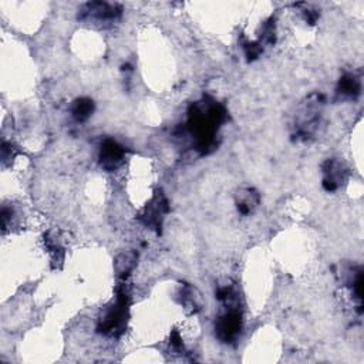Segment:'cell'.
<instances>
[{
    "label": "cell",
    "mask_w": 364,
    "mask_h": 364,
    "mask_svg": "<svg viewBox=\"0 0 364 364\" xmlns=\"http://www.w3.org/2000/svg\"><path fill=\"white\" fill-rule=\"evenodd\" d=\"M226 117L225 108L215 102H199L191 108L188 127L196 140V150L208 154L216 148V131Z\"/></svg>",
    "instance_id": "1"
},
{
    "label": "cell",
    "mask_w": 364,
    "mask_h": 364,
    "mask_svg": "<svg viewBox=\"0 0 364 364\" xmlns=\"http://www.w3.org/2000/svg\"><path fill=\"white\" fill-rule=\"evenodd\" d=\"M129 293L126 286H119L117 292L115 305L107 312L104 319L98 324V331L105 336H119L123 333L127 322Z\"/></svg>",
    "instance_id": "2"
},
{
    "label": "cell",
    "mask_w": 364,
    "mask_h": 364,
    "mask_svg": "<svg viewBox=\"0 0 364 364\" xmlns=\"http://www.w3.org/2000/svg\"><path fill=\"white\" fill-rule=\"evenodd\" d=\"M216 336L223 343H232L242 330V315L239 309H228L215 324Z\"/></svg>",
    "instance_id": "3"
},
{
    "label": "cell",
    "mask_w": 364,
    "mask_h": 364,
    "mask_svg": "<svg viewBox=\"0 0 364 364\" xmlns=\"http://www.w3.org/2000/svg\"><path fill=\"white\" fill-rule=\"evenodd\" d=\"M121 15V6L112 5V4H102V2H93L87 4L81 12L80 19L81 20H94L98 23L105 22H114Z\"/></svg>",
    "instance_id": "4"
},
{
    "label": "cell",
    "mask_w": 364,
    "mask_h": 364,
    "mask_svg": "<svg viewBox=\"0 0 364 364\" xmlns=\"http://www.w3.org/2000/svg\"><path fill=\"white\" fill-rule=\"evenodd\" d=\"M167 212H168V202L161 192H157L155 196L150 201V204L143 209L140 219L144 225L150 226L151 229L160 230Z\"/></svg>",
    "instance_id": "5"
},
{
    "label": "cell",
    "mask_w": 364,
    "mask_h": 364,
    "mask_svg": "<svg viewBox=\"0 0 364 364\" xmlns=\"http://www.w3.org/2000/svg\"><path fill=\"white\" fill-rule=\"evenodd\" d=\"M323 188L329 192L336 191L347 178V170L337 160H327L323 167Z\"/></svg>",
    "instance_id": "6"
},
{
    "label": "cell",
    "mask_w": 364,
    "mask_h": 364,
    "mask_svg": "<svg viewBox=\"0 0 364 364\" xmlns=\"http://www.w3.org/2000/svg\"><path fill=\"white\" fill-rule=\"evenodd\" d=\"M126 155V150L121 147L119 144H117L115 141H111V140H107L102 147H101V151H100V161H101V165L108 170V171H112L115 170L121 161H123Z\"/></svg>",
    "instance_id": "7"
},
{
    "label": "cell",
    "mask_w": 364,
    "mask_h": 364,
    "mask_svg": "<svg viewBox=\"0 0 364 364\" xmlns=\"http://www.w3.org/2000/svg\"><path fill=\"white\" fill-rule=\"evenodd\" d=\"M139 261V254L137 252H124L117 257L114 262L115 274L119 279H127V276L133 272Z\"/></svg>",
    "instance_id": "8"
},
{
    "label": "cell",
    "mask_w": 364,
    "mask_h": 364,
    "mask_svg": "<svg viewBox=\"0 0 364 364\" xmlns=\"http://www.w3.org/2000/svg\"><path fill=\"white\" fill-rule=\"evenodd\" d=\"M360 90H361V81L357 76L346 74L340 78L339 88H337V93L340 95L348 97V98H356L360 94Z\"/></svg>",
    "instance_id": "9"
},
{
    "label": "cell",
    "mask_w": 364,
    "mask_h": 364,
    "mask_svg": "<svg viewBox=\"0 0 364 364\" xmlns=\"http://www.w3.org/2000/svg\"><path fill=\"white\" fill-rule=\"evenodd\" d=\"M258 202H259V195L255 191L248 189L245 192L239 194L236 206L242 215H249L254 211V208L258 205Z\"/></svg>",
    "instance_id": "10"
},
{
    "label": "cell",
    "mask_w": 364,
    "mask_h": 364,
    "mask_svg": "<svg viewBox=\"0 0 364 364\" xmlns=\"http://www.w3.org/2000/svg\"><path fill=\"white\" fill-rule=\"evenodd\" d=\"M94 111V102L90 98H80L73 104L71 112L77 121H86Z\"/></svg>",
    "instance_id": "11"
}]
</instances>
